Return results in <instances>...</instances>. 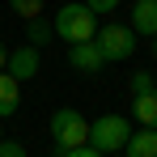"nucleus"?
Listing matches in <instances>:
<instances>
[{
	"label": "nucleus",
	"instance_id": "nucleus-1",
	"mask_svg": "<svg viewBox=\"0 0 157 157\" xmlns=\"http://www.w3.org/2000/svg\"><path fill=\"white\" fill-rule=\"evenodd\" d=\"M55 38H64V43H85V38H94L98 34V13L81 0V4H64L59 13H55Z\"/></svg>",
	"mask_w": 157,
	"mask_h": 157
},
{
	"label": "nucleus",
	"instance_id": "nucleus-2",
	"mask_svg": "<svg viewBox=\"0 0 157 157\" xmlns=\"http://www.w3.org/2000/svg\"><path fill=\"white\" fill-rule=\"evenodd\" d=\"M47 132H51V140H55L59 153H64V149H77V144H89V119H85L81 110H72V106L55 110Z\"/></svg>",
	"mask_w": 157,
	"mask_h": 157
},
{
	"label": "nucleus",
	"instance_id": "nucleus-3",
	"mask_svg": "<svg viewBox=\"0 0 157 157\" xmlns=\"http://www.w3.org/2000/svg\"><path fill=\"white\" fill-rule=\"evenodd\" d=\"M94 43L102 47V59H106V64H123V59H132V55H136V47H140V34H136L132 26L110 21V26H102L98 34H94Z\"/></svg>",
	"mask_w": 157,
	"mask_h": 157
},
{
	"label": "nucleus",
	"instance_id": "nucleus-4",
	"mask_svg": "<svg viewBox=\"0 0 157 157\" xmlns=\"http://www.w3.org/2000/svg\"><path fill=\"white\" fill-rule=\"evenodd\" d=\"M128 136H132V123H128V115H98L94 123H89V144L98 149V153H119L123 144H128Z\"/></svg>",
	"mask_w": 157,
	"mask_h": 157
},
{
	"label": "nucleus",
	"instance_id": "nucleus-5",
	"mask_svg": "<svg viewBox=\"0 0 157 157\" xmlns=\"http://www.w3.org/2000/svg\"><path fill=\"white\" fill-rule=\"evenodd\" d=\"M43 47H13V51H9V59H4V72H9V77H17V81H34L38 77V68H43Z\"/></svg>",
	"mask_w": 157,
	"mask_h": 157
},
{
	"label": "nucleus",
	"instance_id": "nucleus-6",
	"mask_svg": "<svg viewBox=\"0 0 157 157\" xmlns=\"http://www.w3.org/2000/svg\"><path fill=\"white\" fill-rule=\"evenodd\" d=\"M68 64H72L77 72H102V68H106L102 47H98L94 38H85V43H68Z\"/></svg>",
	"mask_w": 157,
	"mask_h": 157
},
{
	"label": "nucleus",
	"instance_id": "nucleus-7",
	"mask_svg": "<svg viewBox=\"0 0 157 157\" xmlns=\"http://www.w3.org/2000/svg\"><path fill=\"white\" fill-rule=\"evenodd\" d=\"M132 30L144 34V38L157 34V0H136L132 4Z\"/></svg>",
	"mask_w": 157,
	"mask_h": 157
},
{
	"label": "nucleus",
	"instance_id": "nucleus-8",
	"mask_svg": "<svg viewBox=\"0 0 157 157\" xmlns=\"http://www.w3.org/2000/svg\"><path fill=\"white\" fill-rule=\"evenodd\" d=\"M17 106H21V81L9 77V72L0 68V119L17 115Z\"/></svg>",
	"mask_w": 157,
	"mask_h": 157
},
{
	"label": "nucleus",
	"instance_id": "nucleus-9",
	"mask_svg": "<svg viewBox=\"0 0 157 157\" xmlns=\"http://www.w3.org/2000/svg\"><path fill=\"white\" fill-rule=\"evenodd\" d=\"M123 157H157V128H140L128 136Z\"/></svg>",
	"mask_w": 157,
	"mask_h": 157
},
{
	"label": "nucleus",
	"instance_id": "nucleus-10",
	"mask_svg": "<svg viewBox=\"0 0 157 157\" xmlns=\"http://www.w3.org/2000/svg\"><path fill=\"white\" fill-rule=\"evenodd\" d=\"M132 115H136L140 128H157V89L136 94V98H132Z\"/></svg>",
	"mask_w": 157,
	"mask_h": 157
},
{
	"label": "nucleus",
	"instance_id": "nucleus-11",
	"mask_svg": "<svg viewBox=\"0 0 157 157\" xmlns=\"http://www.w3.org/2000/svg\"><path fill=\"white\" fill-rule=\"evenodd\" d=\"M51 38H55L51 21H43V17H30V21H26V43H30V47H47Z\"/></svg>",
	"mask_w": 157,
	"mask_h": 157
},
{
	"label": "nucleus",
	"instance_id": "nucleus-12",
	"mask_svg": "<svg viewBox=\"0 0 157 157\" xmlns=\"http://www.w3.org/2000/svg\"><path fill=\"white\" fill-rule=\"evenodd\" d=\"M9 4H13V13H17V17H43V0H9Z\"/></svg>",
	"mask_w": 157,
	"mask_h": 157
},
{
	"label": "nucleus",
	"instance_id": "nucleus-13",
	"mask_svg": "<svg viewBox=\"0 0 157 157\" xmlns=\"http://www.w3.org/2000/svg\"><path fill=\"white\" fill-rule=\"evenodd\" d=\"M128 89H132V98H136V94H149V89H157V81H153V72H136V77L128 81Z\"/></svg>",
	"mask_w": 157,
	"mask_h": 157
},
{
	"label": "nucleus",
	"instance_id": "nucleus-14",
	"mask_svg": "<svg viewBox=\"0 0 157 157\" xmlns=\"http://www.w3.org/2000/svg\"><path fill=\"white\" fill-rule=\"evenodd\" d=\"M0 157H26V144H17V140H0Z\"/></svg>",
	"mask_w": 157,
	"mask_h": 157
},
{
	"label": "nucleus",
	"instance_id": "nucleus-15",
	"mask_svg": "<svg viewBox=\"0 0 157 157\" xmlns=\"http://www.w3.org/2000/svg\"><path fill=\"white\" fill-rule=\"evenodd\" d=\"M59 157H102V153H98L94 144H77V149H64Z\"/></svg>",
	"mask_w": 157,
	"mask_h": 157
},
{
	"label": "nucleus",
	"instance_id": "nucleus-16",
	"mask_svg": "<svg viewBox=\"0 0 157 157\" xmlns=\"http://www.w3.org/2000/svg\"><path fill=\"white\" fill-rule=\"evenodd\" d=\"M85 4H89L94 13H115V9H119V0H85Z\"/></svg>",
	"mask_w": 157,
	"mask_h": 157
},
{
	"label": "nucleus",
	"instance_id": "nucleus-17",
	"mask_svg": "<svg viewBox=\"0 0 157 157\" xmlns=\"http://www.w3.org/2000/svg\"><path fill=\"white\" fill-rule=\"evenodd\" d=\"M4 59H9V47H4V43H0V68H4Z\"/></svg>",
	"mask_w": 157,
	"mask_h": 157
},
{
	"label": "nucleus",
	"instance_id": "nucleus-18",
	"mask_svg": "<svg viewBox=\"0 0 157 157\" xmlns=\"http://www.w3.org/2000/svg\"><path fill=\"white\" fill-rule=\"evenodd\" d=\"M149 51H153V55H157V34H153V47H149Z\"/></svg>",
	"mask_w": 157,
	"mask_h": 157
},
{
	"label": "nucleus",
	"instance_id": "nucleus-19",
	"mask_svg": "<svg viewBox=\"0 0 157 157\" xmlns=\"http://www.w3.org/2000/svg\"><path fill=\"white\" fill-rule=\"evenodd\" d=\"M153 81H157V68H153Z\"/></svg>",
	"mask_w": 157,
	"mask_h": 157
}]
</instances>
